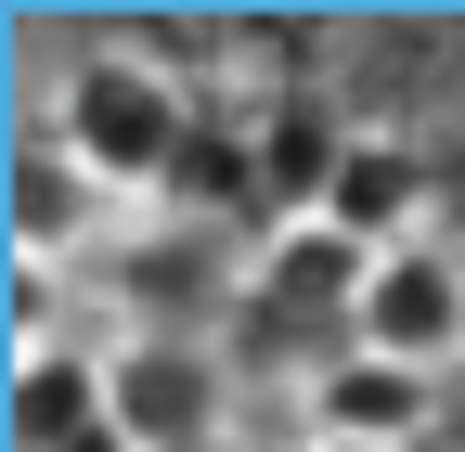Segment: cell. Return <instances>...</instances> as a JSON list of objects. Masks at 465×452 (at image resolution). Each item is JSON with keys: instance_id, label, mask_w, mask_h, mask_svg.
<instances>
[{"instance_id": "6da1fadb", "label": "cell", "mask_w": 465, "mask_h": 452, "mask_svg": "<svg viewBox=\"0 0 465 452\" xmlns=\"http://www.w3.org/2000/svg\"><path fill=\"white\" fill-rule=\"evenodd\" d=\"M26 117H52V130H65V155L91 168L104 194L168 207V182H182V155H194V130H207V103L182 91V65H155V52L104 39V52H78V65L26 103Z\"/></svg>"}, {"instance_id": "7a4b0ae2", "label": "cell", "mask_w": 465, "mask_h": 452, "mask_svg": "<svg viewBox=\"0 0 465 452\" xmlns=\"http://www.w3.org/2000/svg\"><path fill=\"white\" fill-rule=\"evenodd\" d=\"M104 414L130 452H207V439H232V349L194 323L104 336Z\"/></svg>"}, {"instance_id": "3957f363", "label": "cell", "mask_w": 465, "mask_h": 452, "mask_svg": "<svg viewBox=\"0 0 465 452\" xmlns=\"http://www.w3.org/2000/svg\"><path fill=\"white\" fill-rule=\"evenodd\" d=\"M349 349L414 362V375H452V362H465V246H440V233L375 246L362 310H349Z\"/></svg>"}, {"instance_id": "277c9868", "label": "cell", "mask_w": 465, "mask_h": 452, "mask_svg": "<svg viewBox=\"0 0 465 452\" xmlns=\"http://www.w3.org/2000/svg\"><path fill=\"white\" fill-rule=\"evenodd\" d=\"M130 233V194H104L91 168L65 155V130L26 117L14 130V271H65V259H104Z\"/></svg>"}, {"instance_id": "5b68a950", "label": "cell", "mask_w": 465, "mask_h": 452, "mask_svg": "<svg viewBox=\"0 0 465 452\" xmlns=\"http://www.w3.org/2000/svg\"><path fill=\"white\" fill-rule=\"evenodd\" d=\"M427 414H440V375H414V362H375V349H336L323 362H298V427L311 439H349V452H414L427 439Z\"/></svg>"}, {"instance_id": "8992f818", "label": "cell", "mask_w": 465, "mask_h": 452, "mask_svg": "<svg viewBox=\"0 0 465 452\" xmlns=\"http://www.w3.org/2000/svg\"><path fill=\"white\" fill-rule=\"evenodd\" d=\"M362 271H375V246L362 233H336V220H272V233L246 246V323H336L349 336V310H362Z\"/></svg>"}, {"instance_id": "52a82bcc", "label": "cell", "mask_w": 465, "mask_h": 452, "mask_svg": "<svg viewBox=\"0 0 465 452\" xmlns=\"http://www.w3.org/2000/svg\"><path fill=\"white\" fill-rule=\"evenodd\" d=\"M14 452H130L104 414V349H78V336L14 349Z\"/></svg>"}, {"instance_id": "ba28073f", "label": "cell", "mask_w": 465, "mask_h": 452, "mask_svg": "<svg viewBox=\"0 0 465 452\" xmlns=\"http://www.w3.org/2000/svg\"><path fill=\"white\" fill-rule=\"evenodd\" d=\"M427 207H440L427 155L401 142V130H362V142H349V168H336V194H323L311 220H336V233H362V246H414Z\"/></svg>"}, {"instance_id": "9c48e42d", "label": "cell", "mask_w": 465, "mask_h": 452, "mask_svg": "<svg viewBox=\"0 0 465 452\" xmlns=\"http://www.w3.org/2000/svg\"><path fill=\"white\" fill-rule=\"evenodd\" d=\"M207 452H259V439H246V427H232V439H207Z\"/></svg>"}, {"instance_id": "30bf717a", "label": "cell", "mask_w": 465, "mask_h": 452, "mask_svg": "<svg viewBox=\"0 0 465 452\" xmlns=\"http://www.w3.org/2000/svg\"><path fill=\"white\" fill-rule=\"evenodd\" d=\"M298 452H349V439H298Z\"/></svg>"}]
</instances>
